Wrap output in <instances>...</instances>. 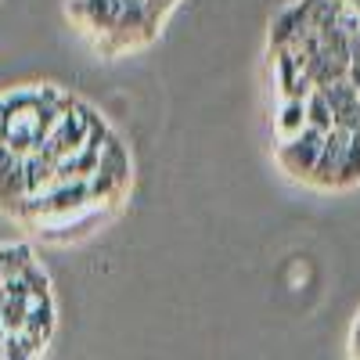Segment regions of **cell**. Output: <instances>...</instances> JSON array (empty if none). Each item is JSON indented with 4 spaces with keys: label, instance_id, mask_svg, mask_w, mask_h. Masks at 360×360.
I'll return each mask as SVG.
<instances>
[{
    "label": "cell",
    "instance_id": "obj_4",
    "mask_svg": "<svg viewBox=\"0 0 360 360\" xmlns=\"http://www.w3.org/2000/svg\"><path fill=\"white\" fill-rule=\"evenodd\" d=\"M51 328H54V307H51V295H40L33 299V307H29V317H25V328H22V339L29 349H44L47 335H51Z\"/></svg>",
    "mask_w": 360,
    "mask_h": 360
},
{
    "label": "cell",
    "instance_id": "obj_7",
    "mask_svg": "<svg viewBox=\"0 0 360 360\" xmlns=\"http://www.w3.org/2000/svg\"><path fill=\"white\" fill-rule=\"evenodd\" d=\"M356 180H360V134L349 137V148H346V159H342L335 188H349V184H356Z\"/></svg>",
    "mask_w": 360,
    "mask_h": 360
},
{
    "label": "cell",
    "instance_id": "obj_3",
    "mask_svg": "<svg viewBox=\"0 0 360 360\" xmlns=\"http://www.w3.org/2000/svg\"><path fill=\"white\" fill-rule=\"evenodd\" d=\"M324 98H328V105H332L335 127L346 130V134H360V94L353 90V83L339 79L332 86H324Z\"/></svg>",
    "mask_w": 360,
    "mask_h": 360
},
{
    "label": "cell",
    "instance_id": "obj_8",
    "mask_svg": "<svg viewBox=\"0 0 360 360\" xmlns=\"http://www.w3.org/2000/svg\"><path fill=\"white\" fill-rule=\"evenodd\" d=\"M349 65H360V33L349 37Z\"/></svg>",
    "mask_w": 360,
    "mask_h": 360
},
{
    "label": "cell",
    "instance_id": "obj_5",
    "mask_svg": "<svg viewBox=\"0 0 360 360\" xmlns=\"http://www.w3.org/2000/svg\"><path fill=\"white\" fill-rule=\"evenodd\" d=\"M307 130V98H285L278 112V134L288 141Z\"/></svg>",
    "mask_w": 360,
    "mask_h": 360
},
{
    "label": "cell",
    "instance_id": "obj_9",
    "mask_svg": "<svg viewBox=\"0 0 360 360\" xmlns=\"http://www.w3.org/2000/svg\"><path fill=\"white\" fill-rule=\"evenodd\" d=\"M349 83H353V90L360 94V65H349V76H346Z\"/></svg>",
    "mask_w": 360,
    "mask_h": 360
},
{
    "label": "cell",
    "instance_id": "obj_2",
    "mask_svg": "<svg viewBox=\"0 0 360 360\" xmlns=\"http://www.w3.org/2000/svg\"><path fill=\"white\" fill-rule=\"evenodd\" d=\"M349 137L346 130H332V134H324V148H321V159H317V169H314V184L321 188H335V180H339V169H342V159H346V148H349Z\"/></svg>",
    "mask_w": 360,
    "mask_h": 360
},
{
    "label": "cell",
    "instance_id": "obj_6",
    "mask_svg": "<svg viewBox=\"0 0 360 360\" xmlns=\"http://www.w3.org/2000/svg\"><path fill=\"white\" fill-rule=\"evenodd\" d=\"M307 127H314L321 134L335 130V115H332V105H328L324 90H310L307 94Z\"/></svg>",
    "mask_w": 360,
    "mask_h": 360
},
{
    "label": "cell",
    "instance_id": "obj_1",
    "mask_svg": "<svg viewBox=\"0 0 360 360\" xmlns=\"http://www.w3.org/2000/svg\"><path fill=\"white\" fill-rule=\"evenodd\" d=\"M321 148H324V134L314 130V127H307L303 134L288 137V141L278 148V162H281L292 176L310 180L314 169H317V159H321Z\"/></svg>",
    "mask_w": 360,
    "mask_h": 360
}]
</instances>
